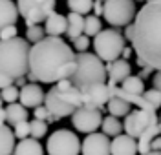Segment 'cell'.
Listing matches in <instances>:
<instances>
[{
    "label": "cell",
    "mask_w": 161,
    "mask_h": 155,
    "mask_svg": "<svg viewBox=\"0 0 161 155\" xmlns=\"http://www.w3.org/2000/svg\"><path fill=\"white\" fill-rule=\"evenodd\" d=\"M143 155H161V152H154V150H150L148 153H143Z\"/></svg>",
    "instance_id": "cell-44"
},
{
    "label": "cell",
    "mask_w": 161,
    "mask_h": 155,
    "mask_svg": "<svg viewBox=\"0 0 161 155\" xmlns=\"http://www.w3.org/2000/svg\"><path fill=\"white\" fill-rule=\"evenodd\" d=\"M132 51H134V48H126V46H125V49H123V53H121V57H123L125 60H128V57L132 55Z\"/></svg>",
    "instance_id": "cell-41"
},
{
    "label": "cell",
    "mask_w": 161,
    "mask_h": 155,
    "mask_svg": "<svg viewBox=\"0 0 161 155\" xmlns=\"http://www.w3.org/2000/svg\"><path fill=\"white\" fill-rule=\"evenodd\" d=\"M68 8L73 13L79 15H88L93 8V0H68Z\"/></svg>",
    "instance_id": "cell-28"
},
{
    "label": "cell",
    "mask_w": 161,
    "mask_h": 155,
    "mask_svg": "<svg viewBox=\"0 0 161 155\" xmlns=\"http://www.w3.org/2000/svg\"><path fill=\"white\" fill-rule=\"evenodd\" d=\"M158 119H159V117L156 115V111L137 108L136 111H130V113L125 117L123 130H125L126 135H130V137H134V139H139L141 133H143L154 121H158Z\"/></svg>",
    "instance_id": "cell-10"
},
{
    "label": "cell",
    "mask_w": 161,
    "mask_h": 155,
    "mask_svg": "<svg viewBox=\"0 0 161 155\" xmlns=\"http://www.w3.org/2000/svg\"><path fill=\"white\" fill-rule=\"evenodd\" d=\"M30 42L26 39L0 40V71L8 73L15 80L30 73Z\"/></svg>",
    "instance_id": "cell-3"
},
{
    "label": "cell",
    "mask_w": 161,
    "mask_h": 155,
    "mask_svg": "<svg viewBox=\"0 0 161 155\" xmlns=\"http://www.w3.org/2000/svg\"><path fill=\"white\" fill-rule=\"evenodd\" d=\"M44 35H46V31H44V28H40L39 24H35V26H28V31H26V40L37 44L39 40L44 39Z\"/></svg>",
    "instance_id": "cell-31"
},
{
    "label": "cell",
    "mask_w": 161,
    "mask_h": 155,
    "mask_svg": "<svg viewBox=\"0 0 161 155\" xmlns=\"http://www.w3.org/2000/svg\"><path fill=\"white\" fill-rule=\"evenodd\" d=\"M17 35H19V29L13 24V26H8V28H4L0 31V40H9V39H15Z\"/></svg>",
    "instance_id": "cell-36"
},
{
    "label": "cell",
    "mask_w": 161,
    "mask_h": 155,
    "mask_svg": "<svg viewBox=\"0 0 161 155\" xmlns=\"http://www.w3.org/2000/svg\"><path fill=\"white\" fill-rule=\"evenodd\" d=\"M73 48H75L77 53H84L88 48H90V37H86V35L77 37V39L73 40Z\"/></svg>",
    "instance_id": "cell-35"
},
{
    "label": "cell",
    "mask_w": 161,
    "mask_h": 155,
    "mask_svg": "<svg viewBox=\"0 0 161 155\" xmlns=\"http://www.w3.org/2000/svg\"><path fill=\"white\" fill-rule=\"evenodd\" d=\"M0 95H2V101L8 104H13L19 101V95H20V90L13 84V86H8L4 90H0Z\"/></svg>",
    "instance_id": "cell-32"
},
{
    "label": "cell",
    "mask_w": 161,
    "mask_h": 155,
    "mask_svg": "<svg viewBox=\"0 0 161 155\" xmlns=\"http://www.w3.org/2000/svg\"><path fill=\"white\" fill-rule=\"evenodd\" d=\"M33 115H35V119H39V121H55V117L48 111V108L44 106V104H40L37 108H33Z\"/></svg>",
    "instance_id": "cell-34"
},
{
    "label": "cell",
    "mask_w": 161,
    "mask_h": 155,
    "mask_svg": "<svg viewBox=\"0 0 161 155\" xmlns=\"http://www.w3.org/2000/svg\"><path fill=\"white\" fill-rule=\"evenodd\" d=\"M125 49V37L117 29H103L93 37V51L103 62H114L121 59Z\"/></svg>",
    "instance_id": "cell-6"
},
{
    "label": "cell",
    "mask_w": 161,
    "mask_h": 155,
    "mask_svg": "<svg viewBox=\"0 0 161 155\" xmlns=\"http://www.w3.org/2000/svg\"><path fill=\"white\" fill-rule=\"evenodd\" d=\"M136 0H104L103 17L114 28H126L136 18Z\"/></svg>",
    "instance_id": "cell-7"
},
{
    "label": "cell",
    "mask_w": 161,
    "mask_h": 155,
    "mask_svg": "<svg viewBox=\"0 0 161 155\" xmlns=\"http://www.w3.org/2000/svg\"><path fill=\"white\" fill-rule=\"evenodd\" d=\"M106 66L103 64L95 53H79L77 55V68L71 75V84L77 88H84L95 82H106Z\"/></svg>",
    "instance_id": "cell-5"
},
{
    "label": "cell",
    "mask_w": 161,
    "mask_h": 155,
    "mask_svg": "<svg viewBox=\"0 0 161 155\" xmlns=\"http://www.w3.org/2000/svg\"><path fill=\"white\" fill-rule=\"evenodd\" d=\"M66 18H68V29H66V37L68 39L75 40L77 37L84 35V15L70 11V15Z\"/></svg>",
    "instance_id": "cell-21"
},
{
    "label": "cell",
    "mask_w": 161,
    "mask_h": 155,
    "mask_svg": "<svg viewBox=\"0 0 161 155\" xmlns=\"http://www.w3.org/2000/svg\"><path fill=\"white\" fill-rule=\"evenodd\" d=\"M48 133V122L46 121H39V119H33L30 122V135L33 139H42L44 135Z\"/></svg>",
    "instance_id": "cell-29"
},
{
    "label": "cell",
    "mask_w": 161,
    "mask_h": 155,
    "mask_svg": "<svg viewBox=\"0 0 161 155\" xmlns=\"http://www.w3.org/2000/svg\"><path fill=\"white\" fill-rule=\"evenodd\" d=\"M28 108L26 106H22L20 102H13V104H8V108H6V121L9 124H19V122H24V121H28Z\"/></svg>",
    "instance_id": "cell-22"
},
{
    "label": "cell",
    "mask_w": 161,
    "mask_h": 155,
    "mask_svg": "<svg viewBox=\"0 0 161 155\" xmlns=\"http://www.w3.org/2000/svg\"><path fill=\"white\" fill-rule=\"evenodd\" d=\"M15 133L13 130H9V126L0 124V155H13L15 150Z\"/></svg>",
    "instance_id": "cell-23"
},
{
    "label": "cell",
    "mask_w": 161,
    "mask_h": 155,
    "mask_svg": "<svg viewBox=\"0 0 161 155\" xmlns=\"http://www.w3.org/2000/svg\"><path fill=\"white\" fill-rule=\"evenodd\" d=\"M103 31V24H101V18L95 17V15H88L84 17V35L86 37H95L97 33Z\"/></svg>",
    "instance_id": "cell-27"
},
{
    "label": "cell",
    "mask_w": 161,
    "mask_h": 155,
    "mask_svg": "<svg viewBox=\"0 0 161 155\" xmlns=\"http://www.w3.org/2000/svg\"><path fill=\"white\" fill-rule=\"evenodd\" d=\"M44 106L48 108V111H50L55 119L71 117L73 111L82 106L80 90L77 88V86L71 84L70 79L60 80V82L53 84L51 90L46 93Z\"/></svg>",
    "instance_id": "cell-4"
},
{
    "label": "cell",
    "mask_w": 161,
    "mask_h": 155,
    "mask_svg": "<svg viewBox=\"0 0 161 155\" xmlns=\"http://www.w3.org/2000/svg\"><path fill=\"white\" fill-rule=\"evenodd\" d=\"M19 18V8L13 0H0V31L13 26Z\"/></svg>",
    "instance_id": "cell-18"
},
{
    "label": "cell",
    "mask_w": 161,
    "mask_h": 155,
    "mask_svg": "<svg viewBox=\"0 0 161 155\" xmlns=\"http://www.w3.org/2000/svg\"><path fill=\"white\" fill-rule=\"evenodd\" d=\"M152 82H154V88H156L158 91H161V71H158L154 75V80H152Z\"/></svg>",
    "instance_id": "cell-40"
},
{
    "label": "cell",
    "mask_w": 161,
    "mask_h": 155,
    "mask_svg": "<svg viewBox=\"0 0 161 155\" xmlns=\"http://www.w3.org/2000/svg\"><path fill=\"white\" fill-rule=\"evenodd\" d=\"M110 155H137V141L130 135H117L110 142Z\"/></svg>",
    "instance_id": "cell-15"
},
{
    "label": "cell",
    "mask_w": 161,
    "mask_h": 155,
    "mask_svg": "<svg viewBox=\"0 0 161 155\" xmlns=\"http://www.w3.org/2000/svg\"><path fill=\"white\" fill-rule=\"evenodd\" d=\"M143 97H145V101L150 104V108L156 111L158 108H161V91H158L156 88H152V90H145L143 93Z\"/></svg>",
    "instance_id": "cell-30"
},
{
    "label": "cell",
    "mask_w": 161,
    "mask_h": 155,
    "mask_svg": "<svg viewBox=\"0 0 161 155\" xmlns=\"http://www.w3.org/2000/svg\"><path fill=\"white\" fill-rule=\"evenodd\" d=\"M92 11H93V15H95V17H101V15H103V2H101V0H95Z\"/></svg>",
    "instance_id": "cell-38"
},
{
    "label": "cell",
    "mask_w": 161,
    "mask_h": 155,
    "mask_svg": "<svg viewBox=\"0 0 161 155\" xmlns=\"http://www.w3.org/2000/svg\"><path fill=\"white\" fill-rule=\"evenodd\" d=\"M71 124L75 126V130L80 132V133H86V135L93 133V132H97V128H101V124H103L101 110L90 108V106H80L71 115Z\"/></svg>",
    "instance_id": "cell-11"
},
{
    "label": "cell",
    "mask_w": 161,
    "mask_h": 155,
    "mask_svg": "<svg viewBox=\"0 0 161 155\" xmlns=\"http://www.w3.org/2000/svg\"><path fill=\"white\" fill-rule=\"evenodd\" d=\"M2 104H4V101H2V95H0V108H2Z\"/></svg>",
    "instance_id": "cell-45"
},
{
    "label": "cell",
    "mask_w": 161,
    "mask_h": 155,
    "mask_svg": "<svg viewBox=\"0 0 161 155\" xmlns=\"http://www.w3.org/2000/svg\"><path fill=\"white\" fill-rule=\"evenodd\" d=\"M68 29V18L66 15H60V13H51L50 17L44 22V31L48 37H62Z\"/></svg>",
    "instance_id": "cell-17"
},
{
    "label": "cell",
    "mask_w": 161,
    "mask_h": 155,
    "mask_svg": "<svg viewBox=\"0 0 161 155\" xmlns=\"http://www.w3.org/2000/svg\"><path fill=\"white\" fill-rule=\"evenodd\" d=\"M77 68V55L60 37H44L33 44L30 49V73L31 82L57 84L71 79Z\"/></svg>",
    "instance_id": "cell-1"
},
{
    "label": "cell",
    "mask_w": 161,
    "mask_h": 155,
    "mask_svg": "<svg viewBox=\"0 0 161 155\" xmlns=\"http://www.w3.org/2000/svg\"><path fill=\"white\" fill-rule=\"evenodd\" d=\"M15 84V79L9 77L8 73H2L0 71V90H4V88H8V86H13Z\"/></svg>",
    "instance_id": "cell-37"
},
{
    "label": "cell",
    "mask_w": 161,
    "mask_h": 155,
    "mask_svg": "<svg viewBox=\"0 0 161 155\" xmlns=\"http://www.w3.org/2000/svg\"><path fill=\"white\" fill-rule=\"evenodd\" d=\"M80 97H82V106L101 110L104 104H108L114 93H112V86L108 82H95L80 88Z\"/></svg>",
    "instance_id": "cell-12"
},
{
    "label": "cell",
    "mask_w": 161,
    "mask_h": 155,
    "mask_svg": "<svg viewBox=\"0 0 161 155\" xmlns=\"http://www.w3.org/2000/svg\"><path fill=\"white\" fill-rule=\"evenodd\" d=\"M110 137L104 133H88L86 139L80 142V153L82 155H110Z\"/></svg>",
    "instance_id": "cell-13"
},
{
    "label": "cell",
    "mask_w": 161,
    "mask_h": 155,
    "mask_svg": "<svg viewBox=\"0 0 161 155\" xmlns=\"http://www.w3.org/2000/svg\"><path fill=\"white\" fill-rule=\"evenodd\" d=\"M159 130H161V115H159Z\"/></svg>",
    "instance_id": "cell-46"
},
{
    "label": "cell",
    "mask_w": 161,
    "mask_h": 155,
    "mask_svg": "<svg viewBox=\"0 0 161 155\" xmlns=\"http://www.w3.org/2000/svg\"><path fill=\"white\" fill-rule=\"evenodd\" d=\"M55 2L57 0H17V8L26 26H35L46 22V18L55 11Z\"/></svg>",
    "instance_id": "cell-8"
},
{
    "label": "cell",
    "mask_w": 161,
    "mask_h": 155,
    "mask_svg": "<svg viewBox=\"0 0 161 155\" xmlns=\"http://www.w3.org/2000/svg\"><path fill=\"white\" fill-rule=\"evenodd\" d=\"M106 73H108V77H110V84L117 86V84H121L126 77L132 75V66L128 64V60L117 59V60L106 64Z\"/></svg>",
    "instance_id": "cell-16"
},
{
    "label": "cell",
    "mask_w": 161,
    "mask_h": 155,
    "mask_svg": "<svg viewBox=\"0 0 161 155\" xmlns=\"http://www.w3.org/2000/svg\"><path fill=\"white\" fill-rule=\"evenodd\" d=\"M147 2H154V0H147Z\"/></svg>",
    "instance_id": "cell-47"
},
{
    "label": "cell",
    "mask_w": 161,
    "mask_h": 155,
    "mask_svg": "<svg viewBox=\"0 0 161 155\" xmlns=\"http://www.w3.org/2000/svg\"><path fill=\"white\" fill-rule=\"evenodd\" d=\"M150 150H154V152H161V137H156V139L152 141Z\"/></svg>",
    "instance_id": "cell-39"
},
{
    "label": "cell",
    "mask_w": 161,
    "mask_h": 155,
    "mask_svg": "<svg viewBox=\"0 0 161 155\" xmlns=\"http://www.w3.org/2000/svg\"><path fill=\"white\" fill-rule=\"evenodd\" d=\"M106 110H108L110 115L121 119V117H126L132 111V104H128L126 101H123L119 97H112L110 101H108V104H106Z\"/></svg>",
    "instance_id": "cell-24"
},
{
    "label": "cell",
    "mask_w": 161,
    "mask_h": 155,
    "mask_svg": "<svg viewBox=\"0 0 161 155\" xmlns=\"http://www.w3.org/2000/svg\"><path fill=\"white\" fill-rule=\"evenodd\" d=\"M15 84H17V88H24V86L28 84V80H26V77H20V79L15 80Z\"/></svg>",
    "instance_id": "cell-42"
},
{
    "label": "cell",
    "mask_w": 161,
    "mask_h": 155,
    "mask_svg": "<svg viewBox=\"0 0 161 155\" xmlns=\"http://www.w3.org/2000/svg\"><path fill=\"white\" fill-rule=\"evenodd\" d=\"M101 2H104V0H101Z\"/></svg>",
    "instance_id": "cell-48"
},
{
    "label": "cell",
    "mask_w": 161,
    "mask_h": 155,
    "mask_svg": "<svg viewBox=\"0 0 161 155\" xmlns=\"http://www.w3.org/2000/svg\"><path fill=\"white\" fill-rule=\"evenodd\" d=\"M13 133H15V137L17 139H28L30 137V122L28 121H24V122H19L13 126Z\"/></svg>",
    "instance_id": "cell-33"
},
{
    "label": "cell",
    "mask_w": 161,
    "mask_h": 155,
    "mask_svg": "<svg viewBox=\"0 0 161 155\" xmlns=\"http://www.w3.org/2000/svg\"><path fill=\"white\" fill-rule=\"evenodd\" d=\"M101 130H103V133L106 135V137H117V135H121V132H123V124H121V121L117 117L106 115V117H103Z\"/></svg>",
    "instance_id": "cell-25"
},
{
    "label": "cell",
    "mask_w": 161,
    "mask_h": 155,
    "mask_svg": "<svg viewBox=\"0 0 161 155\" xmlns=\"http://www.w3.org/2000/svg\"><path fill=\"white\" fill-rule=\"evenodd\" d=\"M125 37L130 40L139 66L161 71V0L147 2L136 13L134 24L125 28Z\"/></svg>",
    "instance_id": "cell-2"
},
{
    "label": "cell",
    "mask_w": 161,
    "mask_h": 155,
    "mask_svg": "<svg viewBox=\"0 0 161 155\" xmlns=\"http://www.w3.org/2000/svg\"><path fill=\"white\" fill-rule=\"evenodd\" d=\"M159 133H161V130H159V119H158V121H154V122L141 133L139 141H137V152H139L141 155L148 153V152H150L152 141H154L156 137H159Z\"/></svg>",
    "instance_id": "cell-19"
},
{
    "label": "cell",
    "mask_w": 161,
    "mask_h": 155,
    "mask_svg": "<svg viewBox=\"0 0 161 155\" xmlns=\"http://www.w3.org/2000/svg\"><path fill=\"white\" fill-rule=\"evenodd\" d=\"M13 155H44V148L37 139L28 137V139H22L19 144L15 146Z\"/></svg>",
    "instance_id": "cell-20"
},
{
    "label": "cell",
    "mask_w": 161,
    "mask_h": 155,
    "mask_svg": "<svg viewBox=\"0 0 161 155\" xmlns=\"http://www.w3.org/2000/svg\"><path fill=\"white\" fill-rule=\"evenodd\" d=\"M44 99H46V93L42 91V88H40L39 84L28 82L24 88H20L19 101L26 108H37L40 104H44Z\"/></svg>",
    "instance_id": "cell-14"
},
{
    "label": "cell",
    "mask_w": 161,
    "mask_h": 155,
    "mask_svg": "<svg viewBox=\"0 0 161 155\" xmlns=\"http://www.w3.org/2000/svg\"><path fill=\"white\" fill-rule=\"evenodd\" d=\"M6 122V110L4 108H0V124Z\"/></svg>",
    "instance_id": "cell-43"
},
{
    "label": "cell",
    "mask_w": 161,
    "mask_h": 155,
    "mask_svg": "<svg viewBox=\"0 0 161 155\" xmlns=\"http://www.w3.org/2000/svg\"><path fill=\"white\" fill-rule=\"evenodd\" d=\"M119 88L125 90V91H128V93H134V95H143V93H145V82H143V79L137 77V75L126 77V79L119 84Z\"/></svg>",
    "instance_id": "cell-26"
},
{
    "label": "cell",
    "mask_w": 161,
    "mask_h": 155,
    "mask_svg": "<svg viewBox=\"0 0 161 155\" xmlns=\"http://www.w3.org/2000/svg\"><path fill=\"white\" fill-rule=\"evenodd\" d=\"M46 152L48 155H79L80 141L70 130H57L48 137Z\"/></svg>",
    "instance_id": "cell-9"
}]
</instances>
